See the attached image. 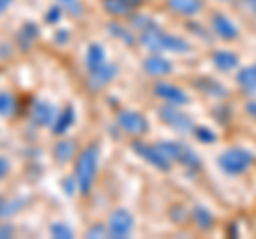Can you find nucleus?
Here are the masks:
<instances>
[{"label":"nucleus","mask_w":256,"mask_h":239,"mask_svg":"<svg viewBox=\"0 0 256 239\" xmlns=\"http://www.w3.org/2000/svg\"><path fill=\"white\" fill-rule=\"evenodd\" d=\"M212 34L222 38V41H237L239 38V28L235 26V22L226 18L224 13H214L210 20Z\"/></svg>","instance_id":"obj_10"},{"label":"nucleus","mask_w":256,"mask_h":239,"mask_svg":"<svg viewBox=\"0 0 256 239\" xmlns=\"http://www.w3.org/2000/svg\"><path fill=\"white\" fill-rule=\"evenodd\" d=\"M98 143H90L86 146L82 152L77 156V162H75V180H77V188H79V194L88 196L94 188V180H96V173H98Z\"/></svg>","instance_id":"obj_2"},{"label":"nucleus","mask_w":256,"mask_h":239,"mask_svg":"<svg viewBox=\"0 0 256 239\" xmlns=\"http://www.w3.org/2000/svg\"><path fill=\"white\" fill-rule=\"evenodd\" d=\"M237 86L246 94H256V62L237 70Z\"/></svg>","instance_id":"obj_20"},{"label":"nucleus","mask_w":256,"mask_h":239,"mask_svg":"<svg viewBox=\"0 0 256 239\" xmlns=\"http://www.w3.org/2000/svg\"><path fill=\"white\" fill-rule=\"evenodd\" d=\"M246 114H248V116H252V118L256 120V98L250 100V102H246Z\"/></svg>","instance_id":"obj_36"},{"label":"nucleus","mask_w":256,"mask_h":239,"mask_svg":"<svg viewBox=\"0 0 256 239\" xmlns=\"http://www.w3.org/2000/svg\"><path fill=\"white\" fill-rule=\"evenodd\" d=\"M105 62H107L105 47H102L100 43H90V45H88V52H86V70H88V73L100 68Z\"/></svg>","instance_id":"obj_18"},{"label":"nucleus","mask_w":256,"mask_h":239,"mask_svg":"<svg viewBox=\"0 0 256 239\" xmlns=\"http://www.w3.org/2000/svg\"><path fill=\"white\" fill-rule=\"evenodd\" d=\"M130 148H132V152L141 158V160H146L148 164L154 166V169H158V171H171L173 162L164 156V152L158 148V143H146L141 139H134Z\"/></svg>","instance_id":"obj_5"},{"label":"nucleus","mask_w":256,"mask_h":239,"mask_svg":"<svg viewBox=\"0 0 256 239\" xmlns=\"http://www.w3.org/2000/svg\"><path fill=\"white\" fill-rule=\"evenodd\" d=\"M18 111V100L11 92L0 90V118H9Z\"/></svg>","instance_id":"obj_26"},{"label":"nucleus","mask_w":256,"mask_h":239,"mask_svg":"<svg viewBox=\"0 0 256 239\" xmlns=\"http://www.w3.org/2000/svg\"><path fill=\"white\" fill-rule=\"evenodd\" d=\"M75 118H77L75 107H73V105H64V107L58 111V116H56V120H54V124H52V132H54V134H58V137H62V134H66L70 128H73Z\"/></svg>","instance_id":"obj_13"},{"label":"nucleus","mask_w":256,"mask_h":239,"mask_svg":"<svg viewBox=\"0 0 256 239\" xmlns=\"http://www.w3.org/2000/svg\"><path fill=\"white\" fill-rule=\"evenodd\" d=\"M86 237H109L107 224H94L86 230Z\"/></svg>","instance_id":"obj_32"},{"label":"nucleus","mask_w":256,"mask_h":239,"mask_svg":"<svg viewBox=\"0 0 256 239\" xmlns=\"http://www.w3.org/2000/svg\"><path fill=\"white\" fill-rule=\"evenodd\" d=\"M166 6L182 18H194L205 9V0H166Z\"/></svg>","instance_id":"obj_14"},{"label":"nucleus","mask_w":256,"mask_h":239,"mask_svg":"<svg viewBox=\"0 0 256 239\" xmlns=\"http://www.w3.org/2000/svg\"><path fill=\"white\" fill-rule=\"evenodd\" d=\"M52 154H54V160L58 162V164H68V162L75 158V154H77V143H75L73 139L60 137L58 141L54 143Z\"/></svg>","instance_id":"obj_15"},{"label":"nucleus","mask_w":256,"mask_h":239,"mask_svg":"<svg viewBox=\"0 0 256 239\" xmlns=\"http://www.w3.org/2000/svg\"><path fill=\"white\" fill-rule=\"evenodd\" d=\"M50 235L52 237H62V239H73L75 233H73V228H70L68 224H64V222H54V224L50 226Z\"/></svg>","instance_id":"obj_30"},{"label":"nucleus","mask_w":256,"mask_h":239,"mask_svg":"<svg viewBox=\"0 0 256 239\" xmlns=\"http://www.w3.org/2000/svg\"><path fill=\"white\" fill-rule=\"evenodd\" d=\"M116 124L124 134L134 137V139L148 134V130H150L148 118L143 116L141 111H134V109H120L116 114Z\"/></svg>","instance_id":"obj_4"},{"label":"nucleus","mask_w":256,"mask_h":239,"mask_svg":"<svg viewBox=\"0 0 256 239\" xmlns=\"http://www.w3.org/2000/svg\"><path fill=\"white\" fill-rule=\"evenodd\" d=\"M26 198H6L0 194V220H9L13 218L20 210H24Z\"/></svg>","instance_id":"obj_23"},{"label":"nucleus","mask_w":256,"mask_h":239,"mask_svg":"<svg viewBox=\"0 0 256 239\" xmlns=\"http://www.w3.org/2000/svg\"><path fill=\"white\" fill-rule=\"evenodd\" d=\"M254 162V154L246 148H228L218 156V166L222 169V173L230 175V178H239L246 171H250Z\"/></svg>","instance_id":"obj_3"},{"label":"nucleus","mask_w":256,"mask_h":239,"mask_svg":"<svg viewBox=\"0 0 256 239\" xmlns=\"http://www.w3.org/2000/svg\"><path fill=\"white\" fill-rule=\"evenodd\" d=\"M58 111L47 98H36L30 102V122L38 128H52Z\"/></svg>","instance_id":"obj_9"},{"label":"nucleus","mask_w":256,"mask_h":239,"mask_svg":"<svg viewBox=\"0 0 256 239\" xmlns=\"http://www.w3.org/2000/svg\"><path fill=\"white\" fill-rule=\"evenodd\" d=\"M107 32L114 38H118V41H122L124 45H137L139 43V36H134L132 30L128 26H124V24H120V22H109Z\"/></svg>","instance_id":"obj_21"},{"label":"nucleus","mask_w":256,"mask_h":239,"mask_svg":"<svg viewBox=\"0 0 256 239\" xmlns=\"http://www.w3.org/2000/svg\"><path fill=\"white\" fill-rule=\"evenodd\" d=\"M141 66H143V70H146L148 75L160 77V79L173 73V62L169 58H164L162 54H150L148 58L141 62Z\"/></svg>","instance_id":"obj_12"},{"label":"nucleus","mask_w":256,"mask_h":239,"mask_svg":"<svg viewBox=\"0 0 256 239\" xmlns=\"http://www.w3.org/2000/svg\"><path fill=\"white\" fill-rule=\"evenodd\" d=\"M158 118H160V122H164L171 130L180 132V134L192 132V128H194L192 118L188 114H184V111L180 107H175V105H162L158 109Z\"/></svg>","instance_id":"obj_8"},{"label":"nucleus","mask_w":256,"mask_h":239,"mask_svg":"<svg viewBox=\"0 0 256 239\" xmlns=\"http://www.w3.org/2000/svg\"><path fill=\"white\" fill-rule=\"evenodd\" d=\"M192 134H194V139L196 141H201V143H205V146H210V143H216V132L212 130V128H207V126H194L192 128Z\"/></svg>","instance_id":"obj_29"},{"label":"nucleus","mask_w":256,"mask_h":239,"mask_svg":"<svg viewBox=\"0 0 256 239\" xmlns=\"http://www.w3.org/2000/svg\"><path fill=\"white\" fill-rule=\"evenodd\" d=\"M192 220H194V224L201 230H210L216 224L214 214L207 210L205 205H194V207H192Z\"/></svg>","instance_id":"obj_24"},{"label":"nucleus","mask_w":256,"mask_h":239,"mask_svg":"<svg viewBox=\"0 0 256 239\" xmlns=\"http://www.w3.org/2000/svg\"><path fill=\"white\" fill-rule=\"evenodd\" d=\"M242 2H244V6H246V9L250 11L252 15H256V0H242Z\"/></svg>","instance_id":"obj_37"},{"label":"nucleus","mask_w":256,"mask_h":239,"mask_svg":"<svg viewBox=\"0 0 256 239\" xmlns=\"http://www.w3.org/2000/svg\"><path fill=\"white\" fill-rule=\"evenodd\" d=\"M54 2L58 4L66 15H70V18H82L84 11H86L82 0H54Z\"/></svg>","instance_id":"obj_27"},{"label":"nucleus","mask_w":256,"mask_h":239,"mask_svg":"<svg viewBox=\"0 0 256 239\" xmlns=\"http://www.w3.org/2000/svg\"><path fill=\"white\" fill-rule=\"evenodd\" d=\"M100 4L105 9V13L111 15V18H128V15H132L134 9H137L128 0H100Z\"/></svg>","instance_id":"obj_19"},{"label":"nucleus","mask_w":256,"mask_h":239,"mask_svg":"<svg viewBox=\"0 0 256 239\" xmlns=\"http://www.w3.org/2000/svg\"><path fill=\"white\" fill-rule=\"evenodd\" d=\"M38 38V26L34 22H26V24H22V28H20V32H18V43L24 52L30 50L32 43H34Z\"/></svg>","instance_id":"obj_22"},{"label":"nucleus","mask_w":256,"mask_h":239,"mask_svg":"<svg viewBox=\"0 0 256 239\" xmlns=\"http://www.w3.org/2000/svg\"><path fill=\"white\" fill-rule=\"evenodd\" d=\"M220 2H230V0H220Z\"/></svg>","instance_id":"obj_39"},{"label":"nucleus","mask_w":256,"mask_h":239,"mask_svg":"<svg viewBox=\"0 0 256 239\" xmlns=\"http://www.w3.org/2000/svg\"><path fill=\"white\" fill-rule=\"evenodd\" d=\"M130 24H132V28L137 30V34L146 32V30H152V28H158V22L154 18H150V15H143V13H132Z\"/></svg>","instance_id":"obj_25"},{"label":"nucleus","mask_w":256,"mask_h":239,"mask_svg":"<svg viewBox=\"0 0 256 239\" xmlns=\"http://www.w3.org/2000/svg\"><path fill=\"white\" fill-rule=\"evenodd\" d=\"M15 235V226L9 220H0V239L2 237H13Z\"/></svg>","instance_id":"obj_34"},{"label":"nucleus","mask_w":256,"mask_h":239,"mask_svg":"<svg viewBox=\"0 0 256 239\" xmlns=\"http://www.w3.org/2000/svg\"><path fill=\"white\" fill-rule=\"evenodd\" d=\"M175 162H180L184 169H188L192 173H198L203 169L201 156H198L190 146H186V143H182V146H180V154H178V160H175Z\"/></svg>","instance_id":"obj_17"},{"label":"nucleus","mask_w":256,"mask_h":239,"mask_svg":"<svg viewBox=\"0 0 256 239\" xmlns=\"http://www.w3.org/2000/svg\"><path fill=\"white\" fill-rule=\"evenodd\" d=\"M139 45H143L150 54H190L192 45L184 36L171 34L162 28H152L139 32Z\"/></svg>","instance_id":"obj_1"},{"label":"nucleus","mask_w":256,"mask_h":239,"mask_svg":"<svg viewBox=\"0 0 256 239\" xmlns=\"http://www.w3.org/2000/svg\"><path fill=\"white\" fill-rule=\"evenodd\" d=\"M11 166H13V164H11V160H9V158L0 154V182H2V180L6 178V175L11 173Z\"/></svg>","instance_id":"obj_33"},{"label":"nucleus","mask_w":256,"mask_h":239,"mask_svg":"<svg viewBox=\"0 0 256 239\" xmlns=\"http://www.w3.org/2000/svg\"><path fill=\"white\" fill-rule=\"evenodd\" d=\"M198 88H201L203 92H207L210 96L218 98V96H226V88H224L220 82H212V79H201V82H196Z\"/></svg>","instance_id":"obj_28"},{"label":"nucleus","mask_w":256,"mask_h":239,"mask_svg":"<svg viewBox=\"0 0 256 239\" xmlns=\"http://www.w3.org/2000/svg\"><path fill=\"white\" fill-rule=\"evenodd\" d=\"M118 73H120V68H118L116 62H109L107 60L100 68H96V70H92V73H88V86H90L92 90H102V88H107L118 77Z\"/></svg>","instance_id":"obj_11"},{"label":"nucleus","mask_w":256,"mask_h":239,"mask_svg":"<svg viewBox=\"0 0 256 239\" xmlns=\"http://www.w3.org/2000/svg\"><path fill=\"white\" fill-rule=\"evenodd\" d=\"M13 4V0H0V13H4Z\"/></svg>","instance_id":"obj_38"},{"label":"nucleus","mask_w":256,"mask_h":239,"mask_svg":"<svg viewBox=\"0 0 256 239\" xmlns=\"http://www.w3.org/2000/svg\"><path fill=\"white\" fill-rule=\"evenodd\" d=\"M62 15H64V11L60 9L58 4H54L50 11H47V15H45V22L47 24H58L60 20H62Z\"/></svg>","instance_id":"obj_31"},{"label":"nucleus","mask_w":256,"mask_h":239,"mask_svg":"<svg viewBox=\"0 0 256 239\" xmlns=\"http://www.w3.org/2000/svg\"><path fill=\"white\" fill-rule=\"evenodd\" d=\"M212 62L220 73H230V70H235L239 66V56L230 50H216L212 54Z\"/></svg>","instance_id":"obj_16"},{"label":"nucleus","mask_w":256,"mask_h":239,"mask_svg":"<svg viewBox=\"0 0 256 239\" xmlns=\"http://www.w3.org/2000/svg\"><path fill=\"white\" fill-rule=\"evenodd\" d=\"M68 30H56V34H54V43H58V45H66L68 43Z\"/></svg>","instance_id":"obj_35"},{"label":"nucleus","mask_w":256,"mask_h":239,"mask_svg":"<svg viewBox=\"0 0 256 239\" xmlns=\"http://www.w3.org/2000/svg\"><path fill=\"white\" fill-rule=\"evenodd\" d=\"M152 92H154V96L158 100H162L164 105H175V107H186L190 102V96L186 90H182L180 86H175L171 82H166V79H158L152 88Z\"/></svg>","instance_id":"obj_6"},{"label":"nucleus","mask_w":256,"mask_h":239,"mask_svg":"<svg viewBox=\"0 0 256 239\" xmlns=\"http://www.w3.org/2000/svg\"><path fill=\"white\" fill-rule=\"evenodd\" d=\"M107 230H109V237L114 239H124V237H130L132 230H134V216L124 207H118L109 214L107 218Z\"/></svg>","instance_id":"obj_7"}]
</instances>
